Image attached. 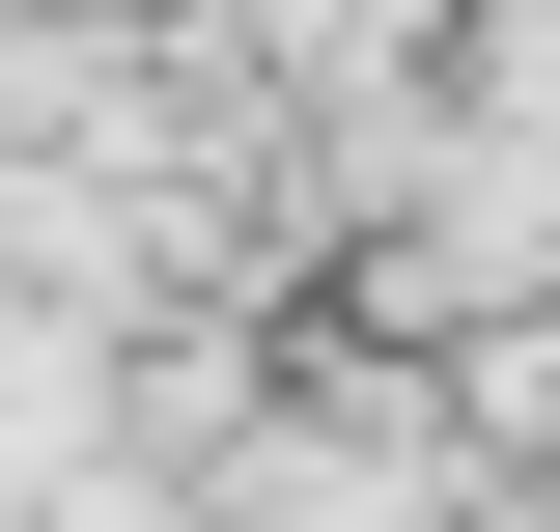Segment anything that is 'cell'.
Wrapping results in <instances>:
<instances>
[{
	"mask_svg": "<svg viewBox=\"0 0 560 532\" xmlns=\"http://www.w3.org/2000/svg\"><path fill=\"white\" fill-rule=\"evenodd\" d=\"M168 57L280 84V113H420V57H448V0H168Z\"/></svg>",
	"mask_w": 560,
	"mask_h": 532,
	"instance_id": "1",
	"label": "cell"
}]
</instances>
